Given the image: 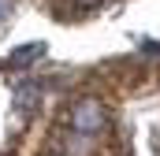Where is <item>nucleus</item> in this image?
Instances as JSON below:
<instances>
[{"label": "nucleus", "instance_id": "nucleus-1", "mask_svg": "<svg viewBox=\"0 0 160 156\" xmlns=\"http://www.w3.org/2000/svg\"><path fill=\"white\" fill-rule=\"evenodd\" d=\"M71 123H75V134H101V130L108 126L104 104H101V100H93V97L78 100V104H75V112H71Z\"/></svg>", "mask_w": 160, "mask_h": 156}, {"label": "nucleus", "instance_id": "nucleus-2", "mask_svg": "<svg viewBox=\"0 0 160 156\" xmlns=\"http://www.w3.org/2000/svg\"><path fill=\"white\" fill-rule=\"evenodd\" d=\"M15 100H19V104H22L26 112H34V108H38V85H30V82H26V85H19Z\"/></svg>", "mask_w": 160, "mask_h": 156}, {"label": "nucleus", "instance_id": "nucleus-3", "mask_svg": "<svg viewBox=\"0 0 160 156\" xmlns=\"http://www.w3.org/2000/svg\"><path fill=\"white\" fill-rule=\"evenodd\" d=\"M41 52H45L41 45H26V48H19V52L11 56V63H15V67H26V63H34V60H38Z\"/></svg>", "mask_w": 160, "mask_h": 156}, {"label": "nucleus", "instance_id": "nucleus-4", "mask_svg": "<svg viewBox=\"0 0 160 156\" xmlns=\"http://www.w3.org/2000/svg\"><path fill=\"white\" fill-rule=\"evenodd\" d=\"M8 11H11V0H0V19H8Z\"/></svg>", "mask_w": 160, "mask_h": 156}, {"label": "nucleus", "instance_id": "nucleus-5", "mask_svg": "<svg viewBox=\"0 0 160 156\" xmlns=\"http://www.w3.org/2000/svg\"><path fill=\"white\" fill-rule=\"evenodd\" d=\"M75 4H78V7H97L101 0H75Z\"/></svg>", "mask_w": 160, "mask_h": 156}]
</instances>
